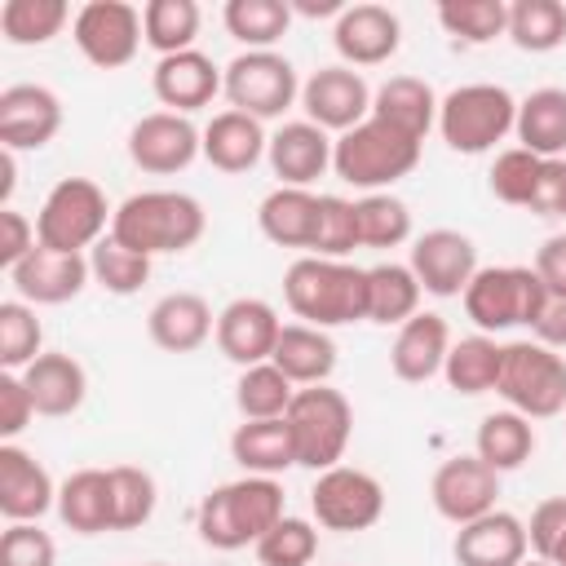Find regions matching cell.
Returning <instances> with one entry per match:
<instances>
[{
  "label": "cell",
  "mask_w": 566,
  "mask_h": 566,
  "mask_svg": "<svg viewBox=\"0 0 566 566\" xmlns=\"http://www.w3.org/2000/svg\"><path fill=\"white\" fill-rule=\"evenodd\" d=\"M203 230H208L203 203L186 190H137L111 217V239H119L142 256L186 252L203 239Z\"/></svg>",
  "instance_id": "obj_1"
},
{
  "label": "cell",
  "mask_w": 566,
  "mask_h": 566,
  "mask_svg": "<svg viewBox=\"0 0 566 566\" xmlns=\"http://www.w3.org/2000/svg\"><path fill=\"white\" fill-rule=\"evenodd\" d=\"M287 310L310 327H345L367 318V270L332 256H296L283 274Z\"/></svg>",
  "instance_id": "obj_2"
},
{
  "label": "cell",
  "mask_w": 566,
  "mask_h": 566,
  "mask_svg": "<svg viewBox=\"0 0 566 566\" xmlns=\"http://www.w3.org/2000/svg\"><path fill=\"white\" fill-rule=\"evenodd\" d=\"M283 517V486L274 478L243 473L234 482L212 486L199 500V539L208 548L234 553V548H256V539Z\"/></svg>",
  "instance_id": "obj_3"
},
{
  "label": "cell",
  "mask_w": 566,
  "mask_h": 566,
  "mask_svg": "<svg viewBox=\"0 0 566 566\" xmlns=\"http://www.w3.org/2000/svg\"><path fill=\"white\" fill-rule=\"evenodd\" d=\"M420 146L424 142H416V137L398 133L394 124L367 115L358 128H349V133L336 137L332 172L345 186H358V190L376 195V190H389L394 181H402L420 164Z\"/></svg>",
  "instance_id": "obj_4"
},
{
  "label": "cell",
  "mask_w": 566,
  "mask_h": 566,
  "mask_svg": "<svg viewBox=\"0 0 566 566\" xmlns=\"http://www.w3.org/2000/svg\"><path fill=\"white\" fill-rule=\"evenodd\" d=\"M517 124V97L504 84H460L438 102V133L455 155H486Z\"/></svg>",
  "instance_id": "obj_5"
},
{
  "label": "cell",
  "mask_w": 566,
  "mask_h": 566,
  "mask_svg": "<svg viewBox=\"0 0 566 566\" xmlns=\"http://www.w3.org/2000/svg\"><path fill=\"white\" fill-rule=\"evenodd\" d=\"M283 420H287L292 442H296V464L323 473V469H336L345 460V447L354 438V407L340 389H332V385L296 389Z\"/></svg>",
  "instance_id": "obj_6"
},
{
  "label": "cell",
  "mask_w": 566,
  "mask_h": 566,
  "mask_svg": "<svg viewBox=\"0 0 566 566\" xmlns=\"http://www.w3.org/2000/svg\"><path fill=\"white\" fill-rule=\"evenodd\" d=\"M495 394L526 420L566 411V358L539 340H509L500 358Z\"/></svg>",
  "instance_id": "obj_7"
},
{
  "label": "cell",
  "mask_w": 566,
  "mask_h": 566,
  "mask_svg": "<svg viewBox=\"0 0 566 566\" xmlns=\"http://www.w3.org/2000/svg\"><path fill=\"white\" fill-rule=\"evenodd\" d=\"M111 217H115V208L106 203L97 181L62 177L35 212V239L53 252H84V248H97L106 239Z\"/></svg>",
  "instance_id": "obj_8"
},
{
  "label": "cell",
  "mask_w": 566,
  "mask_h": 566,
  "mask_svg": "<svg viewBox=\"0 0 566 566\" xmlns=\"http://www.w3.org/2000/svg\"><path fill=\"white\" fill-rule=\"evenodd\" d=\"M544 301H548V287L531 265H482L464 287V314L486 336L509 327H531Z\"/></svg>",
  "instance_id": "obj_9"
},
{
  "label": "cell",
  "mask_w": 566,
  "mask_h": 566,
  "mask_svg": "<svg viewBox=\"0 0 566 566\" xmlns=\"http://www.w3.org/2000/svg\"><path fill=\"white\" fill-rule=\"evenodd\" d=\"M221 93L230 97V111H243V115L265 124V119H279L301 97V80H296V66L283 53H274V49H243L226 66Z\"/></svg>",
  "instance_id": "obj_10"
},
{
  "label": "cell",
  "mask_w": 566,
  "mask_h": 566,
  "mask_svg": "<svg viewBox=\"0 0 566 566\" xmlns=\"http://www.w3.org/2000/svg\"><path fill=\"white\" fill-rule=\"evenodd\" d=\"M71 40L75 49L102 66V71H119L137 57V49L146 44L142 31V9H133L128 0H88L75 9L71 22Z\"/></svg>",
  "instance_id": "obj_11"
},
{
  "label": "cell",
  "mask_w": 566,
  "mask_h": 566,
  "mask_svg": "<svg viewBox=\"0 0 566 566\" xmlns=\"http://www.w3.org/2000/svg\"><path fill=\"white\" fill-rule=\"evenodd\" d=\"M310 509H314L318 526H327V531H367L385 513V486L367 469L336 464L314 478Z\"/></svg>",
  "instance_id": "obj_12"
},
{
  "label": "cell",
  "mask_w": 566,
  "mask_h": 566,
  "mask_svg": "<svg viewBox=\"0 0 566 566\" xmlns=\"http://www.w3.org/2000/svg\"><path fill=\"white\" fill-rule=\"evenodd\" d=\"M203 155V128L190 124V115L177 111H150L128 128V159L142 172L172 177L190 168Z\"/></svg>",
  "instance_id": "obj_13"
},
{
  "label": "cell",
  "mask_w": 566,
  "mask_h": 566,
  "mask_svg": "<svg viewBox=\"0 0 566 566\" xmlns=\"http://www.w3.org/2000/svg\"><path fill=\"white\" fill-rule=\"evenodd\" d=\"M371 88L363 80V71L354 66H318L305 84H301V106L305 119L327 128V133H349L371 115Z\"/></svg>",
  "instance_id": "obj_14"
},
{
  "label": "cell",
  "mask_w": 566,
  "mask_h": 566,
  "mask_svg": "<svg viewBox=\"0 0 566 566\" xmlns=\"http://www.w3.org/2000/svg\"><path fill=\"white\" fill-rule=\"evenodd\" d=\"M495 495H500V473L491 464H482L478 455L442 460L433 469V482H429V500H433L438 517H447L451 526L486 517L495 509Z\"/></svg>",
  "instance_id": "obj_15"
},
{
  "label": "cell",
  "mask_w": 566,
  "mask_h": 566,
  "mask_svg": "<svg viewBox=\"0 0 566 566\" xmlns=\"http://www.w3.org/2000/svg\"><path fill=\"white\" fill-rule=\"evenodd\" d=\"M411 274L420 279V287L429 296H464V287L473 283V274L482 270L478 265V248L469 234L460 230H424L416 243H411Z\"/></svg>",
  "instance_id": "obj_16"
},
{
  "label": "cell",
  "mask_w": 566,
  "mask_h": 566,
  "mask_svg": "<svg viewBox=\"0 0 566 566\" xmlns=\"http://www.w3.org/2000/svg\"><path fill=\"white\" fill-rule=\"evenodd\" d=\"M88 279H93V270H88V256L84 252H53L44 243H35L9 270V283H13L18 301H27V305H62V301H75Z\"/></svg>",
  "instance_id": "obj_17"
},
{
  "label": "cell",
  "mask_w": 566,
  "mask_h": 566,
  "mask_svg": "<svg viewBox=\"0 0 566 566\" xmlns=\"http://www.w3.org/2000/svg\"><path fill=\"white\" fill-rule=\"evenodd\" d=\"M279 332H283V318L270 301L261 296H234L221 314H217V349L239 363V367H256V363H270L274 345H279Z\"/></svg>",
  "instance_id": "obj_18"
},
{
  "label": "cell",
  "mask_w": 566,
  "mask_h": 566,
  "mask_svg": "<svg viewBox=\"0 0 566 566\" xmlns=\"http://www.w3.org/2000/svg\"><path fill=\"white\" fill-rule=\"evenodd\" d=\"M332 44L345 66H380L398 53L402 22L385 4H345L332 27Z\"/></svg>",
  "instance_id": "obj_19"
},
{
  "label": "cell",
  "mask_w": 566,
  "mask_h": 566,
  "mask_svg": "<svg viewBox=\"0 0 566 566\" xmlns=\"http://www.w3.org/2000/svg\"><path fill=\"white\" fill-rule=\"evenodd\" d=\"M62 128V102L44 84H9L0 93V146L40 150Z\"/></svg>",
  "instance_id": "obj_20"
},
{
  "label": "cell",
  "mask_w": 566,
  "mask_h": 566,
  "mask_svg": "<svg viewBox=\"0 0 566 566\" xmlns=\"http://www.w3.org/2000/svg\"><path fill=\"white\" fill-rule=\"evenodd\" d=\"M526 553H531L526 522L504 509H491L486 517L464 522L451 539L455 566H522Z\"/></svg>",
  "instance_id": "obj_21"
},
{
  "label": "cell",
  "mask_w": 566,
  "mask_h": 566,
  "mask_svg": "<svg viewBox=\"0 0 566 566\" xmlns=\"http://www.w3.org/2000/svg\"><path fill=\"white\" fill-rule=\"evenodd\" d=\"M332 150L336 142L327 137V128L310 124V119H287L270 133V168L279 177V186H301L310 190V181H318L332 168Z\"/></svg>",
  "instance_id": "obj_22"
},
{
  "label": "cell",
  "mask_w": 566,
  "mask_h": 566,
  "mask_svg": "<svg viewBox=\"0 0 566 566\" xmlns=\"http://www.w3.org/2000/svg\"><path fill=\"white\" fill-rule=\"evenodd\" d=\"M49 509H57L49 469L18 442H0V513L9 522H40Z\"/></svg>",
  "instance_id": "obj_23"
},
{
  "label": "cell",
  "mask_w": 566,
  "mask_h": 566,
  "mask_svg": "<svg viewBox=\"0 0 566 566\" xmlns=\"http://www.w3.org/2000/svg\"><path fill=\"white\" fill-rule=\"evenodd\" d=\"M226 84V71H217V62L199 49H186V53H172V57H159L155 71H150V88L155 97L177 111V115H190L199 106H208Z\"/></svg>",
  "instance_id": "obj_24"
},
{
  "label": "cell",
  "mask_w": 566,
  "mask_h": 566,
  "mask_svg": "<svg viewBox=\"0 0 566 566\" xmlns=\"http://www.w3.org/2000/svg\"><path fill=\"white\" fill-rule=\"evenodd\" d=\"M447 354H451V327H447V318L420 310L416 318H407L398 327L394 349H389V367H394L398 380L424 385V380H433L442 371Z\"/></svg>",
  "instance_id": "obj_25"
},
{
  "label": "cell",
  "mask_w": 566,
  "mask_h": 566,
  "mask_svg": "<svg viewBox=\"0 0 566 566\" xmlns=\"http://www.w3.org/2000/svg\"><path fill=\"white\" fill-rule=\"evenodd\" d=\"M146 332L168 354H195L217 332V314L199 292H168L150 305Z\"/></svg>",
  "instance_id": "obj_26"
},
{
  "label": "cell",
  "mask_w": 566,
  "mask_h": 566,
  "mask_svg": "<svg viewBox=\"0 0 566 566\" xmlns=\"http://www.w3.org/2000/svg\"><path fill=\"white\" fill-rule=\"evenodd\" d=\"M31 402H35V416H71L84 407L88 398V371L80 358L71 354H40L27 371H18Z\"/></svg>",
  "instance_id": "obj_27"
},
{
  "label": "cell",
  "mask_w": 566,
  "mask_h": 566,
  "mask_svg": "<svg viewBox=\"0 0 566 566\" xmlns=\"http://www.w3.org/2000/svg\"><path fill=\"white\" fill-rule=\"evenodd\" d=\"M270 137L261 128V119L243 115V111H217L203 124V159L221 172H248L265 159Z\"/></svg>",
  "instance_id": "obj_28"
},
{
  "label": "cell",
  "mask_w": 566,
  "mask_h": 566,
  "mask_svg": "<svg viewBox=\"0 0 566 566\" xmlns=\"http://www.w3.org/2000/svg\"><path fill=\"white\" fill-rule=\"evenodd\" d=\"M270 363H274L296 389H305V385H327V376L336 371V340H332L323 327L283 323Z\"/></svg>",
  "instance_id": "obj_29"
},
{
  "label": "cell",
  "mask_w": 566,
  "mask_h": 566,
  "mask_svg": "<svg viewBox=\"0 0 566 566\" xmlns=\"http://www.w3.org/2000/svg\"><path fill=\"white\" fill-rule=\"evenodd\" d=\"M438 102L442 97L420 75H389L376 88V97H371V115L385 119V124H394L398 133L424 142L429 128H438Z\"/></svg>",
  "instance_id": "obj_30"
},
{
  "label": "cell",
  "mask_w": 566,
  "mask_h": 566,
  "mask_svg": "<svg viewBox=\"0 0 566 566\" xmlns=\"http://www.w3.org/2000/svg\"><path fill=\"white\" fill-rule=\"evenodd\" d=\"M57 517L75 535H102L115 531V509H111V473L106 469H75L57 486Z\"/></svg>",
  "instance_id": "obj_31"
},
{
  "label": "cell",
  "mask_w": 566,
  "mask_h": 566,
  "mask_svg": "<svg viewBox=\"0 0 566 566\" xmlns=\"http://www.w3.org/2000/svg\"><path fill=\"white\" fill-rule=\"evenodd\" d=\"M517 146H526L539 159H562L566 155V88L544 84L517 102Z\"/></svg>",
  "instance_id": "obj_32"
},
{
  "label": "cell",
  "mask_w": 566,
  "mask_h": 566,
  "mask_svg": "<svg viewBox=\"0 0 566 566\" xmlns=\"http://www.w3.org/2000/svg\"><path fill=\"white\" fill-rule=\"evenodd\" d=\"M314 221H318V195L301 190V186H274L261 208H256V226L270 243L279 248H305L314 243Z\"/></svg>",
  "instance_id": "obj_33"
},
{
  "label": "cell",
  "mask_w": 566,
  "mask_h": 566,
  "mask_svg": "<svg viewBox=\"0 0 566 566\" xmlns=\"http://www.w3.org/2000/svg\"><path fill=\"white\" fill-rule=\"evenodd\" d=\"M230 455L239 460L243 473L279 478L283 469L296 464V442H292V429L283 416L279 420H243L230 433Z\"/></svg>",
  "instance_id": "obj_34"
},
{
  "label": "cell",
  "mask_w": 566,
  "mask_h": 566,
  "mask_svg": "<svg viewBox=\"0 0 566 566\" xmlns=\"http://www.w3.org/2000/svg\"><path fill=\"white\" fill-rule=\"evenodd\" d=\"M531 451H535V424L526 416H517L513 407L482 416V424L473 433V455L482 464H491L495 473H509V469H522L531 460Z\"/></svg>",
  "instance_id": "obj_35"
},
{
  "label": "cell",
  "mask_w": 566,
  "mask_h": 566,
  "mask_svg": "<svg viewBox=\"0 0 566 566\" xmlns=\"http://www.w3.org/2000/svg\"><path fill=\"white\" fill-rule=\"evenodd\" d=\"M420 279L402 261H380L367 270V323H394L402 327L407 318L420 314Z\"/></svg>",
  "instance_id": "obj_36"
},
{
  "label": "cell",
  "mask_w": 566,
  "mask_h": 566,
  "mask_svg": "<svg viewBox=\"0 0 566 566\" xmlns=\"http://www.w3.org/2000/svg\"><path fill=\"white\" fill-rule=\"evenodd\" d=\"M500 358H504V345L486 332H473V336H460L451 340V354L442 363V376L455 394L464 398H478V394H491L495 380H500Z\"/></svg>",
  "instance_id": "obj_37"
},
{
  "label": "cell",
  "mask_w": 566,
  "mask_h": 566,
  "mask_svg": "<svg viewBox=\"0 0 566 566\" xmlns=\"http://www.w3.org/2000/svg\"><path fill=\"white\" fill-rule=\"evenodd\" d=\"M66 22H75L66 0H4L0 4V35L18 49L49 44L53 35H62Z\"/></svg>",
  "instance_id": "obj_38"
},
{
  "label": "cell",
  "mask_w": 566,
  "mask_h": 566,
  "mask_svg": "<svg viewBox=\"0 0 566 566\" xmlns=\"http://www.w3.org/2000/svg\"><path fill=\"white\" fill-rule=\"evenodd\" d=\"M221 22L239 44L274 49L292 27V4L287 0H226Z\"/></svg>",
  "instance_id": "obj_39"
},
{
  "label": "cell",
  "mask_w": 566,
  "mask_h": 566,
  "mask_svg": "<svg viewBox=\"0 0 566 566\" xmlns=\"http://www.w3.org/2000/svg\"><path fill=\"white\" fill-rule=\"evenodd\" d=\"M199 22H203V13H199L195 0H146V4H142L146 44H150L159 57H172V53L195 49Z\"/></svg>",
  "instance_id": "obj_40"
},
{
  "label": "cell",
  "mask_w": 566,
  "mask_h": 566,
  "mask_svg": "<svg viewBox=\"0 0 566 566\" xmlns=\"http://www.w3.org/2000/svg\"><path fill=\"white\" fill-rule=\"evenodd\" d=\"M509 40L522 53H553L566 44V4L562 0H513Z\"/></svg>",
  "instance_id": "obj_41"
},
{
  "label": "cell",
  "mask_w": 566,
  "mask_h": 566,
  "mask_svg": "<svg viewBox=\"0 0 566 566\" xmlns=\"http://www.w3.org/2000/svg\"><path fill=\"white\" fill-rule=\"evenodd\" d=\"M292 398H296V385L274 363H256V367L239 371L234 407L243 420H279V416H287Z\"/></svg>",
  "instance_id": "obj_42"
},
{
  "label": "cell",
  "mask_w": 566,
  "mask_h": 566,
  "mask_svg": "<svg viewBox=\"0 0 566 566\" xmlns=\"http://www.w3.org/2000/svg\"><path fill=\"white\" fill-rule=\"evenodd\" d=\"M438 22L447 35L464 44H491L509 35V4L504 0H442Z\"/></svg>",
  "instance_id": "obj_43"
},
{
  "label": "cell",
  "mask_w": 566,
  "mask_h": 566,
  "mask_svg": "<svg viewBox=\"0 0 566 566\" xmlns=\"http://www.w3.org/2000/svg\"><path fill=\"white\" fill-rule=\"evenodd\" d=\"M354 212H358V243L363 248H398L411 239V208L389 190L354 199Z\"/></svg>",
  "instance_id": "obj_44"
},
{
  "label": "cell",
  "mask_w": 566,
  "mask_h": 566,
  "mask_svg": "<svg viewBox=\"0 0 566 566\" xmlns=\"http://www.w3.org/2000/svg\"><path fill=\"white\" fill-rule=\"evenodd\" d=\"M44 327L35 318V305L27 301H0V367L27 371L44 349Z\"/></svg>",
  "instance_id": "obj_45"
},
{
  "label": "cell",
  "mask_w": 566,
  "mask_h": 566,
  "mask_svg": "<svg viewBox=\"0 0 566 566\" xmlns=\"http://www.w3.org/2000/svg\"><path fill=\"white\" fill-rule=\"evenodd\" d=\"M88 270L111 296H133L150 279V256H142V252H133V248H124L119 239L106 234L97 248H88Z\"/></svg>",
  "instance_id": "obj_46"
},
{
  "label": "cell",
  "mask_w": 566,
  "mask_h": 566,
  "mask_svg": "<svg viewBox=\"0 0 566 566\" xmlns=\"http://www.w3.org/2000/svg\"><path fill=\"white\" fill-rule=\"evenodd\" d=\"M111 473V509H115V531H137L155 517V504H159V491H155V478L137 464H115L106 469Z\"/></svg>",
  "instance_id": "obj_47"
},
{
  "label": "cell",
  "mask_w": 566,
  "mask_h": 566,
  "mask_svg": "<svg viewBox=\"0 0 566 566\" xmlns=\"http://www.w3.org/2000/svg\"><path fill=\"white\" fill-rule=\"evenodd\" d=\"M358 243V212H354V199H340V195H318V221H314V243L305 256H332V261H345Z\"/></svg>",
  "instance_id": "obj_48"
},
{
  "label": "cell",
  "mask_w": 566,
  "mask_h": 566,
  "mask_svg": "<svg viewBox=\"0 0 566 566\" xmlns=\"http://www.w3.org/2000/svg\"><path fill=\"white\" fill-rule=\"evenodd\" d=\"M318 553V531L310 517L283 513L261 539H256V562L261 566H310Z\"/></svg>",
  "instance_id": "obj_49"
},
{
  "label": "cell",
  "mask_w": 566,
  "mask_h": 566,
  "mask_svg": "<svg viewBox=\"0 0 566 566\" xmlns=\"http://www.w3.org/2000/svg\"><path fill=\"white\" fill-rule=\"evenodd\" d=\"M539 164H544V159L531 155L526 146H509V150H500L495 164H491V177H486L491 195H495L500 203L526 208V203H531V190H535V177H539Z\"/></svg>",
  "instance_id": "obj_50"
},
{
  "label": "cell",
  "mask_w": 566,
  "mask_h": 566,
  "mask_svg": "<svg viewBox=\"0 0 566 566\" xmlns=\"http://www.w3.org/2000/svg\"><path fill=\"white\" fill-rule=\"evenodd\" d=\"M0 566H57V544L40 522H9L0 535Z\"/></svg>",
  "instance_id": "obj_51"
},
{
  "label": "cell",
  "mask_w": 566,
  "mask_h": 566,
  "mask_svg": "<svg viewBox=\"0 0 566 566\" xmlns=\"http://www.w3.org/2000/svg\"><path fill=\"white\" fill-rule=\"evenodd\" d=\"M35 420V402L18 371H0V442H13Z\"/></svg>",
  "instance_id": "obj_52"
},
{
  "label": "cell",
  "mask_w": 566,
  "mask_h": 566,
  "mask_svg": "<svg viewBox=\"0 0 566 566\" xmlns=\"http://www.w3.org/2000/svg\"><path fill=\"white\" fill-rule=\"evenodd\" d=\"M566 535V495H553V500H539L531 522H526V539H531V553L548 562V553L557 548V539Z\"/></svg>",
  "instance_id": "obj_53"
},
{
  "label": "cell",
  "mask_w": 566,
  "mask_h": 566,
  "mask_svg": "<svg viewBox=\"0 0 566 566\" xmlns=\"http://www.w3.org/2000/svg\"><path fill=\"white\" fill-rule=\"evenodd\" d=\"M526 208L535 217H566V155L539 164V177H535V190H531Z\"/></svg>",
  "instance_id": "obj_54"
},
{
  "label": "cell",
  "mask_w": 566,
  "mask_h": 566,
  "mask_svg": "<svg viewBox=\"0 0 566 566\" xmlns=\"http://www.w3.org/2000/svg\"><path fill=\"white\" fill-rule=\"evenodd\" d=\"M35 243H40L35 239V221L27 212H18V208H0V270L9 274Z\"/></svg>",
  "instance_id": "obj_55"
},
{
  "label": "cell",
  "mask_w": 566,
  "mask_h": 566,
  "mask_svg": "<svg viewBox=\"0 0 566 566\" xmlns=\"http://www.w3.org/2000/svg\"><path fill=\"white\" fill-rule=\"evenodd\" d=\"M531 270L539 274V283H544L553 296H566V234H548V239L539 243Z\"/></svg>",
  "instance_id": "obj_56"
},
{
  "label": "cell",
  "mask_w": 566,
  "mask_h": 566,
  "mask_svg": "<svg viewBox=\"0 0 566 566\" xmlns=\"http://www.w3.org/2000/svg\"><path fill=\"white\" fill-rule=\"evenodd\" d=\"M531 340H539V345H548V349H557V354L566 349V296H553V292H548L539 318L531 323Z\"/></svg>",
  "instance_id": "obj_57"
},
{
  "label": "cell",
  "mask_w": 566,
  "mask_h": 566,
  "mask_svg": "<svg viewBox=\"0 0 566 566\" xmlns=\"http://www.w3.org/2000/svg\"><path fill=\"white\" fill-rule=\"evenodd\" d=\"M13 186H18V150H4L0 146V208H9Z\"/></svg>",
  "instance_id": "obj_58"
},
{
  "label": "cell",
  "mask_w": 566,
  "mask_h": 566,
  "mask_svg": "<svg viewBox=\"0 0 566 566\" xmlns=\"http://www.w3.org/2000/svg\"><path fill=\"white\" fill-rule=\"evenodd\" d=\"M548 562H553V566H566V535H562V539H557V548H553V553H548Z\"/></svg>",
  "instance_id": "obj_59"
},
{
  "label": "cell",
  "mask_w": 566,
  "mask_h": 566,
  "mask_svg": "<svg viewBox=\"0 0 566 566\" xmlns=\"http://www.w3.org/2000/svg\"><path fill=\"white\" fill-rule=\"evenodd\" d=\"M522 566H553V562H544V557H526Z\"/></svg>",
  "instance_id": "obj_60"
},
{
  "label": "cell",
  "mask_w": 566,
  "mask_h": 566,
  "mask_svg": "<svg viewBox=\"0 0 566 566\" xmlns=\"http://www.w3.org/2000/svg\"><path fill=\"white\" fill-rule=\"evenodd\" d=\"M146 566H164V562H146Z\"/></svg>",
  "instance_id": "obj_61"
}]
</instances>
